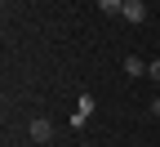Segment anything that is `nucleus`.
Segmentation results:
<instances>
[{
    "label": "nucleus",
    "mask_w": 160,
    "mask_h": 147,
    "mask_svg": "<svg viewBox=\"0 0 160 147\" xmlns=\"http://www.w3.org/2000/svg\"><path fill=\"white\" fill-rule=\"evenodd\" d=\"M98 13H107V18L125 13V0H98Z\"/></svg>",
    "instance_id": "obj_5"
},
{
    "label": "nucleus",
    "mask_w": 160,
    "mask_h": 147,
    "mask_svg": "<svg viewBox=\"0 0 160 147\" xmlns=\"http://www.w3.org/2000/svg\"><path fill=\"white\" fill-rule=\"evenodd\" d=\"M120 67H125V76H147V62L138 58V54H129L125 62H120Z\"/></svg>",
    "instance_id": "obj_3"
},
{
    "label": "nucleus",
    "mask_w": 160,
    "mask_h": 147,
    "mask_svg": "<svg viewBox=\"0 0 160 147\" xmlns=\"http://www.w3.org/2000/svg\"><path fill=\"white\" fill-rule=\"evenodd\" d=\"M31 138H36V143H49V138H53V125H49V120H31Z\"/></svg>",
    "instance_id": "obj_4"
},
{
    "label": "nucleus",
    "mask_w": 160,
    "mask_h": 147,
    "mask_svg": "<svg viewBox=\"0 0 160 147\" xmlns=\"http://www.w3.org/2000/svg\"><path fill=\"white\" fill-rule=\"evenodd\" d=\"M89 116H93V94H80V102H76V112H71V125L80 129V125H85Z\"/></svg>",
    "instance_id": "obj_2"
},
{
    "label": "nucleus",
    "mask_w": 160,
    "mask_h": 147,
    "mask_svg": "<svg viewBox=\"0 0 160 147\" xmlns=\"http://www.w3.org/2000/svg\"><path fill=\"white\" fill-rule=\"evenodd\" d=\"M147 76L156 80V85H160V58H151V62H147Z\"/></svg>",
    "instance_id": "obj_6"
},
{
    "label": "nucleus",
    "mask_w": 160,
    "mask_h": 147,
    "mask_svg": "<svg viewBox=\"0 0 160 147\" xmlns=\"http://www.w3.org/2000/svg\"><path fill=\"white\" fill-rule=\"evenodd\" d=\"M151 116H156V120H160V98H156V102H151Z\"/></svg>",
    "instance_id": "obj_7"
},
{
    "label": "nucleus",
    "mask_w": 160,
    "mask_h": 147,
    "mask_svg": "<svg viewBox=\"0 0 160 147\" xmlns=\"http://www.w3.org/2000/svg\"><path fill=\"white\" fill-rule=\"evenodd\" d=\"M120 18L133 23V27H142L147 23V5H142V0H125V13H120Z\"/></svg>",
    "instance_id": "obj_1"
}]
</instances>
